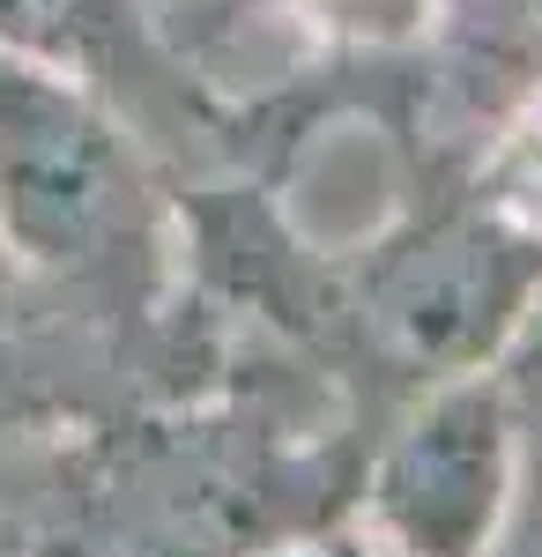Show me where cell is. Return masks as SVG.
<instances>
[{"label": "cell", "mask_w": 542, "mask_h": 557, "mask_svg": "<svg viewBox=\"0 0 542 557\" xmlns=\"http://www.w3.org/2000/svg\"><path fill=\"white\" fill-rule=\"evenodd\" d=\"M334 23H349V30H372V38H394V30H409L417 23L423 0H320Z\"/></svg>", "instance_id": "277c9868"}, {"label": "cell", "mask_w": 542, "mask_h": 557, "mask_svg": "<svg viewBox=\"0 0 542 557\" xmlns=\"http://www.w3.org/2000/svg\"><path fill=\"white\" fill-rule=\"evenodd\" d=\"M498 506V409L491 394H454L417 424L379 475V513L409 557H476Z\"/></svg>", "instance_id": "3957f363"}, {"label": "cell", "mask_w": 542, "mask_h": 557, "mask_svg": "<svg viewBox=\"0 0 542 557\" xmlns=\"http://www.w3.org/2000/svg\"><path fill=\"white\" fill-rule=\"evenodd\" d=\"M535 275V238H505L491 223H439L372 268V320L409 364H460L491 349Z\"/></svg>", "instance_id": "7a4b0ae2"}, {"label": "cell", "mask_w": 542, "mask_h": 557, "mask_svg": "<svg viewBox=\"0 0 542 557\" xmlns=\"http://www.w3.org/2000/svg\"><path fill=\"white\" fill-rule=\"evenodd\" d=\"M0 253L52 290H141L157 186L83 75L0 45Z\"/></svg>", "instance_id": "6da1fadb"}]
</instances>
